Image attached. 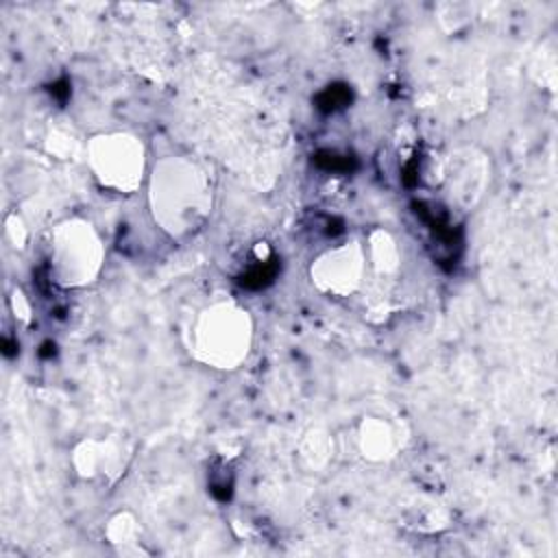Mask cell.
<instances>
[{
  "label": "cell",
  "instance_id": "obj_11",
  "mask_svg": "<svg viewBox=\"0 0 558 558\" xmlns=\"http://www.w3.org/2000/svg\"><path fill=\"white\" fill-rule=\"evenodd\" d=\"M140 534V523L137 519L131 514V512H118L113 514L107 525H105V538L111 543V545H118V547H124V545H131L135 543Z\"/></svg>",
  "mask_w": 558,
  "mask_h": 558
},
{
  "label": "cell",
  "instance_id": "obj_13",
  "mask_svg": "<svg viewBox=\"0 0 558 558\" xmlns=\"http://www.w3.org/2000/svg\"><path fill=\"white\" fill-rule=\"evenodd\" d=\"M46 148L50 155L59 157V159H68L74 153V137L61 131H52L46 140Z\"/></svg>",
  "mask_w": 558,
  "mask_h": 558
},
{
  "label": "cell",
  "instance_id": "obj_8",
  "mask_svg": "<svg viewBox=\"0 0 558 558\" xmlns=\"http://www.w3.org/2000/svg\"><path fill=\"white\" fill-rule=\"evenodd\" d=\"M401 445L397 427L384 416H364L353 432V449L366 462H388Z\"/></svg>",
  "mask_w": 558,
  "mask_h": 558
},
{
  "label": "cell",
  "instance_id": "obj_1",
  "mask_svg": "<svg viewBox=\"0 0 558 558\" xmlns=\"http://www.w3.org/2000/svg\"><path fill=\"white\" fill-rule=\"evenodd\" d=\"M148 205L155 222L170 238L194 235L214 205L209 172L192 157L159 159L148 179Z\"/></svg>",
  "mask_w": 558,
  "mask_h": 558
},
{
  "label": "cell",
  "instance_id": "obj_3",
  "mask_svg": "<svg viewBox=\"0 0 558 558\" xmlns=\"http://www.w3.org/2000/svg\"><path fill=\"white\" fill-rule=\"evenodd\" d=\"M105 264V244L89 220L68 218L50 238L52 277L63 288H85L96 281Z\"/></svg>",
  "mask_w": 558,
  "mask_h": 558
},
{
  "label": "cell",
  "instance_id": "obj_7",
  "mask_svg": "<svg viewBox=\"0 0 558 558\" xmlns=\"http://www.w3.org/2000/svg\"><path fill=\"white\" fill-rule=\"evenodd\" d=\"M449 190L462 205H475L488 181V159L477 150H460L449 163Z\"/></svg>",
  "mask_w": 558,
  "mask_h": 558
},
{
  "label": "cell",
  "instance_id": "obj_5",
  "mask_svg": "<svg viewBox=\"0 0 558 558\" xmlns=\"http://www.w3.org/2000/svg\"><path fill=\"white\" fill-rule=\"evenodd\" d=\"M366 268L368 262L364 244L360 240H347L323 251L312 262L310 281L318 292L342 299L362 286Z\"/></svg>",
  "mask_w": 558,
  "mask_h": 558
},
{
  "label": "cell",
  "instance_id": "obj_10",
  "mask_svg": "<svg viewBox=\"0 0 558 558\" xmlns=\"http://www.w3.org/2000/svg\"><path fill=\"white\" fill-rule=\"evenodd\" d=\"M336 453V440L325 427H310L299 442V460L310 471H323Z\"/></svg>",
  "mask_w": 558,
  "mask_h": 558
},
{
  "label": "cell",
  "instance_id": "obj_9",
  "mask_svg": "<svg viewBox=\"0 0 558 558\" xmlns=\"http://www.w3.org/2000/svg\"><path fill=\"white\" fill-rule=\"evenodd\" d=\"M366 262L377 275H392L401 266V251L397 240L386 229H373L364 244Z\"/></svg>",
  "mask_w": 558,
  "mask_h": 558
},
{
  "label": "cell",
  "instance_id": "obj_4",
  "mask_svg": "<svg viewBox=\"0 0 558 558\" xmlns=\"http://www.w3.org/2000/svg\"><path fill=\"white\" fill-rule=\"evenodd\" d=\"M87 166L102 187L131 194L146 177V146L126 131L98 133L87 144Z\"/></svg>",
  "mask_w": 558,
  "mask_h": 558
},
{
  "label": "cell",
  "instance_id": "obj_12",
  "mask_svg": "<svg viewBox=\"0 0 558 558\" xmlns=\"http://www.w3.org/2000/svg\"><path fill=\"white\" fill-rule=\"evenodd\" d=\"M4 238L11 242L13 248L22 251L26 246V240H28V229L22 220L20 214H9L7 220H4Z\"/></svg>",
  "mask_w": 558,
  "mask_h": 558
},
{
  "label": "cell",
  "instance_id": "obj_2",
  "mask_svg": "<svg viewBox=\"0 0 558 558\" xmlns=\"http://www.w3.org/2000/svg\"><path fill=\"white\" fill-rule=\"evenodd\" d=\"M253 318L233 301H216L198 312L190 329V351L216 371H233L246 362L253 347Z\"/></svg>",
  "mask_w": 558,
  "mask_h": 558
},
{
  "label": "cell",
  "instance_id": "obj_15",
  "mask_svg": "<svg viewBox=\"0 0 558 558\" xmlns=\"http://www.w3.org/2000/svg\"><path fill=\"white\" fill-rule=\"evenodd\" d=\"M11 303H13V312H15V316H17L20 320H28V318H31V305H28L26 296H24L20 290L13 292Z\"/></svg>",
  "mask_w": 558,
  "mask_h": 558
},
{
  "label": "cell",
  "instance_id": "obj_6",
  "mask_svg": "<svg viewBox=\"0 0 558 558\" xmlns=\"http://www.w3.org/2000/svg\"><path fill=\"white\" fill-rule=\"evenodd\" d=\"M72 464L83 480L116 477L126 464V451L113 438H83L72 451Z\"/></svg>",
  "mask_w": 558,
  "mask_h": 558
},
{
  "label": "cell",
  "instance_id": "obj_14",
  "mask_svg": "<svg viewBox=\"0 0 558 558\" xmlns=\"http://www.w3.org/2000/svg\"><path fill=\"white\" fill-rule=\"evenodd\" d=\"M438 17L442 22L453 20V28H458L460 24H464L471 17V7L462 4V2H447L438 7Z\"/></svg>",
  "mask_w": 558,
  "mask_h": 558
}]
</instances>
